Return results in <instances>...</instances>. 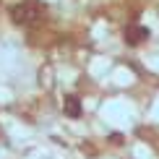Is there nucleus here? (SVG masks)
<instances>
[{
  "mask_svg": "<svg viewBox=\"0 0 159 159\" xmlns=\"http://www.w3.org/2000/svg\"><path fill=\"white\" fill-rule=\"evenodd\" d=\"M143 39H149V29H146V26L130 24L128 29H125V42H128V44H141Z\"/></svg>",
  "mask_w": 159,
  "mask_h": 159,
  "instance_id": "nucleus-2",
  "label": "nucleus"
},
{
  "mask_svg": "<svg viewBox=\"0 0 159 159\" xmlns=\"http://www.w3.org/2000/svg\"><path fill=\"white\" fill-rule=\"evenodd\" d=\"M39 18H42V8H39L34 0H26V3H21V5L13 8V21H16V24L29 26V24L39 21Z\"/></svg>",
  "mask_w": 159,
  "mask_h": 159,
  "instance_id": "nucleus-1",
  "label": "nucleus"
},
{
  "mask_svg": "<svg viewBox=\"0 0 159 159\" xmlns=\"http://www.w3.org/2000/svg\"><path fill=\"white\" fill-rule=\"evenodd\" d=\"M63 110H65L68 117H78V115H81V102H78V97H65Z\"/></svg>",
  "mask_w": 159,
  "mask_h": 159,
  "instance_id": "nucleus-3",
  "label": "nucleus"
}]
</instances>
